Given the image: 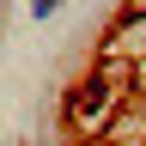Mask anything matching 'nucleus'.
I'll return each instance as SVG.
<instances>
[{"instance_id":"obj_1","label":"nucleus","mask_w":146,"mask_h":146,"mask_svg":"<svg viewBox=\"0 0 146 146\" xmlns=\"http://www.w3.org/2000/svg\"><path fill=\"white\" fill-rule=\"evenodd\" d=\"M128 61H104L98 73H79V79L67 85V98H61V128L73 140H98V134H110L116 128V116H122V104H128Z\"/></svg>"},{"instance_id":"obj_4","label":"nucleus","mask_w":146,"mask_h":146,"mask_svg":"<svg viewBox=\"0 0 146 146\" xmlns=\"http://www.w3.org/2000/svg\"><path fill=\"white\" fill-rule=\"evenodd\" d=\"M134 91H140V98H146V61L134 67Z\"/></svg>"},{"instance_id":"obj_2","label":"nucleus","mask_w":146,"mask_h":146,"mask_svg":"<svg viewBox=\"0 0 146 146\" xmlns=\"http://www.w3.org/2000/svg\"><path fill=\"white\" fill-rule=\"evenodd\" d=\"M110 55H122L128 67L146 61V12H140V18H122V25L110 31Z\"/></svg>"},{"instance_id":"obj_3","label":"nucleus","mask_w":146,"mask_h":146,"mask_svg":"<svg viewBox=\"0 0 146 146\" xmlns=\"http://www.w3.org/2000/svg\"><path fill=\"white\" fill-rule=\"evenodd\" d=\"M55 12H61V0H31V18H36V25H43V18H55Z\"/></svg>"}]
</instances>
